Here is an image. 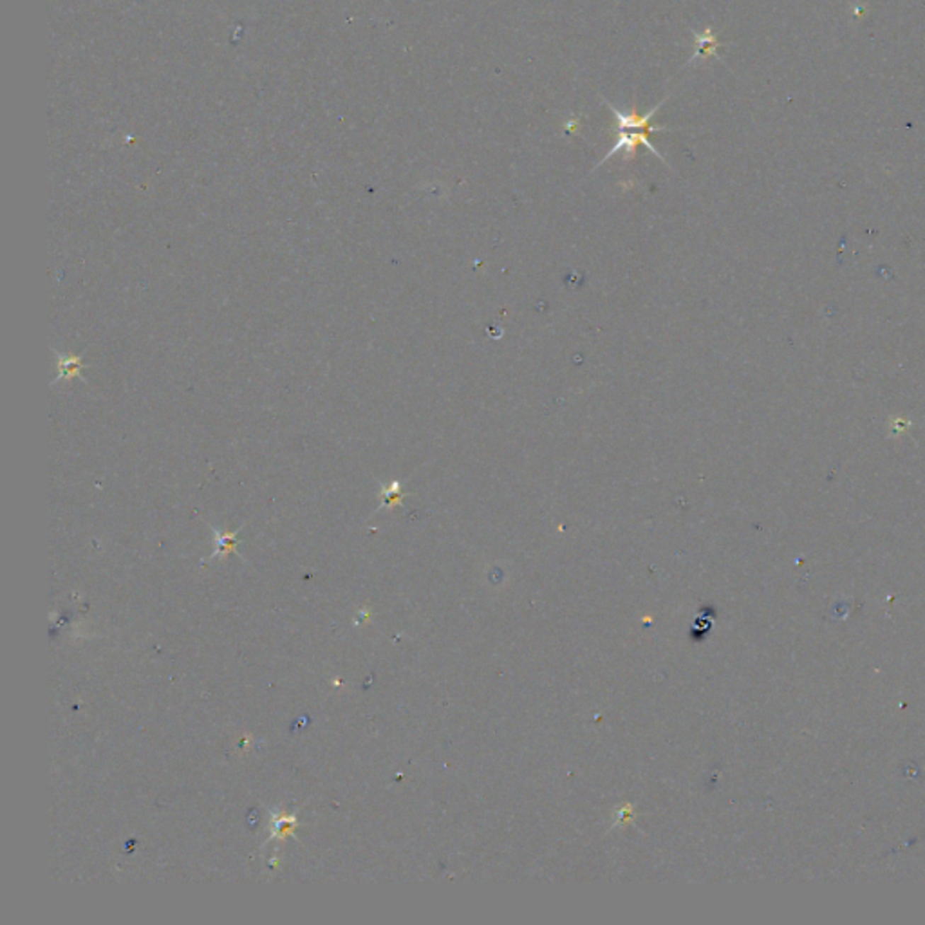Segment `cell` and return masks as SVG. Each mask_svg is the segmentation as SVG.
Segmentation results:
<instances>
[{"mask_svg": "<svg viewBox=\"0 0 925 925\" xmlns=\"http://www.w3.org/2000/svg\"><path fill=\"white\" fill-rule=\"evenodd\" d=\"M649 134H651L649 130H618V140H616V143L613 145V149L609 150L608 154H606V157H603L600 163H606L608 159H611V156H615V154L620 152V150H625V161H628L629 157L632 159V157L636 156V149H638L640 145L647 147V149L651 150L654 156H658V159H662V161L665 163L664 156L658 152V149H656L654 145H651V141H649ZM600 163H598V165H600Z\"/></svg>", "mask_w": 925, "mask_h": 925, "instance_id": "cell-1", "label": "cell"}, {"mask_svg": "<svg viewBox=\"0 0 925 925\" xmlns=\"http://www.w3.org/2000/svg\"><path fill=\"white\" fill-rule=\"evenodd\" d=\"M664 101H660L656 107H652V109L649 110L647 114H644V116L638 114L636 105H632L631 113L628 114L620 113L618 109H615V107L611 105V101H606V105H608V109L611 110L613 116H615L616 123H618V130H649V132H656V130H658V132H660V130H667V129H664V127H651V120L654 118V114L658 113V109H660L662 105H664Z\"/></svg>", "mask_w": 925, "mask_h": 925, "instance_id": "cell-2", "label": "cell"}, {"mask_svg": "<svg viewBox=\"0 0 925 925\" xmlns=\"http://www.w3.org/2000/svg\"><path fill=\"white\" fill-rule=\"evenodd\" d=\"M215 531V553L212 555V559L215 557H225L232 551H235V546H237V531L235 533H219L217 530Z\"/></svg>", "mask_w": 925, "mask_h": 925, "instance_id": "cell-6", "label": "cell"}, {"mask_svg": "<svg viewBox=\"0 0 925 925\" xmlns=\"http://www.w3.org/2000/svg\"><path fill=\"white\" fill-rule=\"evenodd\" d=\"M694 38H696V52L692 55L688 64H694L696 60H707L708 57H714V55H716V49L721 45L717 44V38L713 33V28H705L703 33H694Z\"/></svg>", "mask_w": 925, "mask_h": 925, "instance_id": "cell-4", "label": "cell"}, {"mask_svg": "<svg viewBox=\"0 0 925 925\" xmlns=\"http://www.w3.org/2000/svg\"><path fill=\"white\" fill-rule=\"evenodd\" d=\"M297 828V817L295 815H278L271 821V839L284 841L291 832Z\"/></svg>", "mask_w": 925, "mask_h": 925, "instance_id": "cell-5", "label": "cell"}, {"mask_svg": "<svg viewBox=\"0 0 925 925\" xmlns=\"http://www.w3.org/2000/svg\"><path fill=\"white\" fill-rule=\"evenodd\" d=\"M399 490H402V488H399V483H392L390 487H387L385 490H383V499H385V504L389 503L392 504L396 503V501H399V497H402Z\"/></svg>", "mask_w": 925, "mask_h": 925, "instance_id": "cell-7", "label": "cell"}, {"mask_svg": "<svg viewBox=\"0 0 925 925\" xmlns=\"http://www.w3.org/2000/svg\"><path fill=\"white\" fill-rule=\"evenodd\" d=\"M52 353H55V358H57V370H58V376L52 380V383L64 382V380L67 382V380L81 378V369H84V360H81V356H64V354L57 353V351H52Z\"/></svg>", "mask_w": 925, "mask_h": 925, "instance_id": "cell-3", "label": "cell"}]
</instances>
